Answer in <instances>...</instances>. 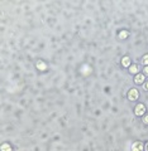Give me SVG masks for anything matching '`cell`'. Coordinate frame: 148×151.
<instances>
[{
    "instance_id": "ba28073f",
    "label": "cell",
    "mask_w": 148,
    "mask_h": 151,
    "mask_svg": "<svg viewBox=\"0 0 148 151\" xmlns=\"http://www.w3.org/2000/svg\"><path fill=\"white\" fill-rule=\"evenodd\" d=\"M130 72H132V73H137V72H138V71H137V67L136 66L130 67Z\"/></svg>"
},
{
    "instance_id": "7c38bea8",
    "label": "cell",
    "mask_w": 148,
    "mask_h": 151,
    "mask_svg": "<svg viewBox=\"0 0 148 151\" xmlns=\"http://www.w3.org/2000/svg\"><path fill=\"white\" fill-rule=\"evenodd\" d=\"M146 149H147V151H148V144H147V146H146Z\"/></svg>"
},
{
    "instance_id": "8992f818",
    "label": "cell",
    "mask_w": 148,
    "mask_h": 151,
    "mask_svg": "<svg viewBox=\"0 0 148 151\" xmlns=\"http://www.w3.org/2000/svg\"><path fill=\"white\" fill-rule=\"evenodd\" d=\"M142 63H143V64H146V66L148 64V54H146V56L143 57V59H142Z\"/></svg>"
},
{
    "instance_id": "30bf717a",
    "label": "cell",
    "mask_w": 148,
    "mask_h": 151,
    "mask_svg": "<svg viewBox=\"0 0 148 151\" xmlns=\"http://www.w3.org/2000/svg\"><path fill=\"white\" fill-rule=\"evenodd\" d=\"M144 73H146V74H148V67H146V68H144Z\"/></svg>"
},
{
    "instance_id": "9c48e42d",
    "label": "cell",
    "mask_w": 148,
    "mask_h": 151,
    "mask_svg": "<svg viewBox=\"0 0 148 151\" xmlns=\"http://www.w3.org/2000/svg\"><path fill=\"white\" fill-rule=\"evenodd\" d=\"M143 121H144V123H148V116H146V117L143 118Z\"/></svg>"
},
{
    "instance_id": "8fae6325",
    "label": "cell",
    "mask_w": 148,
    "mask_h": 151,
    "mask_svg": "<svg viewBox=\"0 0 148 151\" xmlns=\"http://www.w3.org/2000/svg\"><path fill=\"white\" fill-rule=\"evenodd\" d=\"M146 88H147V89H148V83H147V85H146Z\"/></svg>"
},
{
    "instance_id": "3957f363",
    "label": "cell",
    "mask_w": 148,
    "mask_h": 151,
    "mask_svg": "<svg viewBox=\"0 0 148 151\" xmlns=\"http://www.w3.org/2000/svg\"><path fill=\"white\" fill-rule=\"evenodd\" d=\"M146 111V108H144V106L143 104H138L137 107H136V115L137 116H142L143 113Z\"/></svg>"
},
{
    "instance_id": "6da1fadb",
    "label": "cell",
    "mask_w": 148,
    "mask_h": 151,
    "mask_svg": "<svg viewBox=\"0 0 148 151\" xmlns=\"http://www.w3.org/2000/svg\"><path fill=\"white\" fill-rule=\"evenodd\" d=\"M138 96H139V94H138V91L133 88V89H130V91H129L128 98H129V100H132V101H134V100H137V98H138Z\"/></svg>"
},
{
    "instance_id": "5b68a950",
    "label": "cell",
    "mask_w": 148,
    "mask_h": 151,
    "mask_svg": "<svg viewBox=\"0 0 148 151\" xmlns=\"http://www.w3.org/2000/svg\"><path fill=\"white\" fill-rule=\"evenodd\" d=\"M129 63H130V59H129V57H124L123 59H122V64L124 67H128Z\"/></svg>"
},
{
    "instance_id": "7a4b0ae2",
    "label": "cell",
    "mask_w": 148,
    "mask_h": 151,
    "mask_svg": "<svg viewBox=\"0 0 148 151\" xmlns=\"http://www.w3.org/2000/svg\"><path fill=\"white\" fill-rule=\"evenodd\" d=\"M142 149H143V144L140 141L134 142L133 146H132V151H142Z\"/></svg>"
},
{
    "instance_id": "277c9868",
    "label": "cell",
    "mask_w": 148,
    "mask_h": 151,
    "mask_svg": "<svg viewBox=\"0 0 148 151\" xmlns=\"http://www.w3.org/2000/svg\"><path fill=\"white\" fill-rule=\"evenodd\" d=\"M143 81H144V76L143 74H137L136 76V79H134L136 83H142Z\"/></svg>"
},
{
    "instance_id": "52a82bcc",
    "label": "cell",
    "mask_w": 148,
    "mask_h": 151,
    "mask_svg": "<svg viewBox=\"0 0 148 151\" xmlns=\"http://www.w3.org/2000/svg\"><path fill=\"white\" fill-rule=\"evenodd\" d=\"M3 151H10L9 145H3Z\"/></svg>"
}]
</instances>
